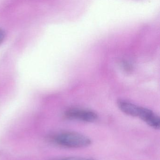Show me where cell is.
Listing matches in <instances>:
<instances>
[{
    "mask_svg": "<svg viewBox=\"0 0 160 160\" xmlns=\"http://www.w3.org/2000/svg\"><path fill=\"white\" fill-rule=\"evenodd\" d=\"M58 144L71 148H82L88 146L91 141L87 136L75 132H65L60 133L54 138Z\"/></svg>",
    "mask_w": 160,
    "mask_h": 160,
    "instance_id": "cell-1",
    "label": "cell"
},
{
    "mask_svg": "<svg viewBox=\"0 0 160 160\" xmlns=\"http://www.w3.org/2000/svg\"><path fill=\"white\" fill-rule=\"evenodd\" d=\"M68 118L86 122H93L97 120V115L95 113L89 110L80 109H70L65 113Z\"/></svg>",
    "mask_w": 160,
    "mask_h": 160,
    "instance_id": "cell-2",
    "label": "cell"
},
{
    "mask_svg": "<svg viewBox=\"0 0 160 160\" xmlns=\"http://www.w3.org/2000/svg\"><path fill=\"white\" fill-rule=\"evenodd\" d=\"M147 125L155 129H159L160 127V119L153 111L147 108L141 107L139 117Z\"/></svg>",
    "mask_w": 160,
    "mask_h": 160,
    "instance_id": "cell-3",
    "label": "cell"
},
{
    "mask_svg": "<svg viewBox=\"0 0 160 160\" xmlns=\"http://www.w3.org/2000/svg\"><path fill=\"white\" fill-rule=\"evenodd\" d=\"M117 105L120 110L126 114L136 117L139 116L141 107L123 100L118 101Z\"/></svg>",
    "mask_w": 160,
    "mask_h": 160,
    "instance_id": "cell-4",
    "label": "cell"
},
{
    "mask_svg": "<svg viewBox=\"0 0 160 160\" xmlns=\"http://www.w3.org/2000/svg\"><path fill=\"white\" fill-rule=\"evenodd\" d=\"M59 160H94L90 159L84 158H79V157H70V158H65Z\"/></svg>",
    "mask_w": 160,
    "mask_h": 160,
    "instance_id": "cell-5",
    "label": "cell"
},
{
    "mask_svg": "<svg viewBox=\"0 0 160 160\" xmlns=\"http://www.w3.org/2000/svg\"><path fill=\"white\" fill-rule=\"evenodd\" d=\"M4 38V32L2 29H0V44L3 42Z\"/></svg>",
    "mask_w": 160,
    "mask_h": 160,
    "instance_id": "cell-6",
    "label": "cell"
}]
</instances>
